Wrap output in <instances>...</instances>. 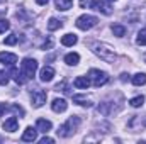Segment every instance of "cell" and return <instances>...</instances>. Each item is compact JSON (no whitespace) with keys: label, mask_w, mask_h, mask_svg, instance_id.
Here are the masks:
<instances>
[{"label":"cell","mask_w":146,"mask_h":144,"mask_svg":"<svg viewBox=\"0 0 146 144\" xmlns=\"http://www.w3.org/2000/svg\"><path fill=\"white\" fill-rule=\"evenodd\" d=\"M92 51H94L102 61H106V63H114V61L117 59L115 51H114L110 46L104 44V42H94V44H92Z\"/></svg>","instance_id":"6da1fadb"},{"label":"cell","mask_w":146,"mask_h":144,"mask_svg":"<svg viewBox=\"0 0 146 144\" xmlns=\"http://www.w3.org/2000/svg\"><path fill=\"white\" fill-rule=\"evenodd\" d=\"M80 126V117H70L65 124H61L60 126V129H58V136L60 137H70L75 134V131H76V127Z\"/></svg>","instance_id":"7a4b0ae2"},{"label":"cell","mask_w":146,"mask_h":144,"mask_svg":"<svg viewBox=\"0 0 146 144\" xmlns=\"http://www.w3.org/2000/svg\"><path fill=\"white\" fill-rule=\"evenodd\" d=\"M21 71L24 73V76H26L27 80H33V78L36 76V71H37V61L33 59V58L22 59V63H21Z\"/></svg>","instance_id":"3957f363"},{"label":"cell","mask_w":146,"mask_h":144,"mask_svg":"<svg viewBox=\"0 0 146 144\" xmlns=\"http://www.w3.org/2000/svg\"><path fill=\"white\" fill-rule=\"evenodd\" d=\"M97 22H99V19L95 17V15H88V14H83V15H80L78 19H76V27L78 29H82V31H88V29H92V27H95L97 26Z\"/></svg>","instance_id":"277c9868"},{"label":"cell","mask_w":146,"mask_h":144,"mask_svg":"<svg viewBox=\"0 0 146 144\" xmlns=\"http://www.w3.org/2000/svg\"><path fill=\"white\" fill-rule=\"evenodd\" d=\"M88 78H90V83L94 85V87H102V85H106L107 81H109V76H107V73L106 71H100V70H95V68H92L90 71H88Z\"/></svg>","instance_id":"5b68a950"},{"label":"cell","mask_w":146,"mask_h":144,"mask_svg":"<svg viewBox=\"0 0 146 144\" xmlns=\"http://www.w3.org/2000/svg\"><path fill=\"white\" fill-rule=\"evenodd\" d=\"M46 92H42V90H34L33 93H31V102H33V105L36 108L42 107L44 104H46Z\"/></svg>","instance_id":"8992f818"},{"label":"cell","mask_w":146,"mask_h":144,"mask_svg":"<svg viewBox=\"0 0 146 144\" xmlns=\"http://www.w3.org/2000/svg\"><path fill=\"white\" fill-rule=\"evenodd\" d=\"M90 7L94 9V10H97V12H102V14H106V15H110V7L106 3V0H92L90 2Z\"/></svg>","instance_id":"52a82bcc"},{"label":"cell","mask_w":146,"mask_h":144,"mask_svg":"<svg viewBox=\"0 0 146 144\" xmlns=\"http://www.w3.org/2000/svg\"><path fill=\"white\" fill-rule=\"evenodd\" d=\"M37 132H39V131H37L36 127H31V126L26 127V131H24V134H22V141H24V143H34L37 139Z\"/></svg>","instance_id":"ba28073f"},{"label":"cell","mask_w":146,"mask_h":144,"mask_svg":"<svg viewBox=\"0 0 146 144\" xmlns=\"http://www.w3.org/2000/svg\"><path fill=\"white\" fill-rule=\"evenodd\" d=\"M51 108H53V112L61 114V112H65V110L68 108V104H66L65 98H54L53 104H51Z\"/></svg>","instance_id":"9c48e42d"},{"label":"cell","mask_w":146,"mask_h":144,"mask_svg":"<svg viewBox=\"0 0 146 144\" xmlns=\"http://www.w3.org/2000/svg\"><path fill=\"white\" fill-rule=\"evenodd\" d=\"M73 87L78 88V90H87L90 87V78L88 76H76L75 81H73Z\"/></svg>","instance_id":"30bf717a"},{"label":"cell","mask_w":146,"mask_h":144,"mask_svg":"<svg viewBox=\"0 0 146 144\" xmlns=\"http://www.w3.org/2000/svg\"><path fill=\"white\" fill-rule=\"evenodd\" d=\"M17 127H19L17 117H9V119L3 122V131H7V132H15Z\"/></svg>","instance_id":"8fae6325"},{"label":"cell","mask_w":146,"mask_h":144,"mask_svg":"<svg viewBox=\"0 0 146 144\" xmlns=\"http://www.w3.org/2000/svg\"><path fill=\"white\" fill-rule=\"evenodd\" d=\"M0 61L7 66H14L17 63V56L12 53H0Z\"/></svg>","instance_id":"7c38bea8"},{"label":"cell","mask_w":146,"mask_h":144,"mask_svg":"<svg viewBox=\"0 0 146 144\" xmlns=\"http://www.w3.org/2000/svg\"><path fill=\"white\" fill-rule=\"evenodd\" d=\"M53 76H54V70H53L51 66H44V68L41 70V73H39V78H41V81H44V83L51 81Z\"/></svg>","instance_id":"4fadbf2b"},{"label":"cell","mask_w":146,"mask_h":144,"mask_svg":"<svg viewBox=\"0 0 146 144\" xmlns=\"http://www.w3.org/2000/svg\"><path fill=\"white\" fill-rule=\"evenodd\" d=\"M51 127H53V124L49 122V120H46V119H37L36 122V129L39 132H48V131H51Z\"/></svg>","instance_id":"5bb4252c"},{"label":"cell","mask_w":146,"mask_h":144,"mask_svg":"<svg viewBox=\"0 0 146 144\" xmlns=\"http://www.w3.org/2000/svg\"><path fill=\"white\" fill-rule=\"evenodd\" d=\"M78 61H80V54H78V53H68V54L65 56V63H66L68 66H76Z\"/></svg>","instance_id":"9a60e30c"},{"label":"cell","mask_w":146,"mask_h":144,"mask_svg":"<svg viewBox=\"0 0 146 144\" xmlns=\"http://www.w3.org/2000/svg\"><path fill=\"white\" fill-rule=\"evenodd\" d=\"M131 81H133V85H136V87L146 85V73H136V75L131 78Z\"/></svg>","instance_id":"2e32d148"},{"label":"cell","mask_w":146,"mask_h":144,"mask_svg":"<svg viewBox=\"0 0 146 144\" xmlns=\"http://www.w3.org/2000/svg\"><path fill=\"white\" fill-rule=\"evenodd\" d=\"M78 42V37L75 36V34H65V36L61 37V44L63 46H75Z\"/></svg>","instance_id":"e0dca14e"},{"label":"cell","mask_w":146,"mask_h":144,"mask_svg":"<svg viewBox=\"0 0 146 144\" xmlns=\"http://www.w3.org/2000/svg\"><path fill=\"white\" fill-rule=\"evenodd\" d=\"M73 102L78 104V105H83V107H90V105H92L90 98H87L85 95H75V97H73Z\"/></svg>","instance_id":"ac0fdd59"},{"label":"cell","mask_w":146,"mask_h":144,"mask_svg":"<svg viewBox=\"0 0 146 144\" xmlns=\"http://www.w3.org/2000/svg\"><path fill=\"white\" fill-rule=\"evenodd\" d=\"M54 3H56L58 10H68V9H72L73 0H54Z\"/></svg>","instance_id":"d6986e66"},{"label":"cell","mask_w":146,"mask_h":144,"mask_svg":"<svg viewBox=\"0 0 146 144\" xmlns=\"http://www.w3.org/2000/svg\"><path fill=\"white\" fill-rule=\"evenodd\" d=\"M61 26H63V22L58 20V19H54V17H51V19L48 20V31H56V29H60Z\"/></svg>","instance_id":"ffe728a7"},{"label":"cell","mask_w":146,"mask_h":144,"mask_svg":"<svg viewBox=\"0 0 146 144\" xmlns=\"http://www.w3.org/2000/svg\"><path fill=\"white\" fill-rule=\"evenodd\" d=\"M143 104H145V97H143V95H138V97H134V98H131V100H129V105H131V107H134V108L141 107Z\"/></svg>","instance_id":"44dd1931"},{"label":"cell","mask_w":146,"mask_h":144,"mask_svg":"<svg viewBox=\"0 0 146 144\" xmlns=\"http://www.w3.org/2000/svg\"><path fill=\"white\" fill-rule=\"evenodd\" d=\"M112 32H114V36L122 37L124 34H126V27L121 26V24H114V26H112Z\"/></svg>","instance_id":"7402d4cb"},{"label":"cell","mask_w":146,"mask_h":144,"mask_svg":"<svg viewBox=\"0 0 146 144\" xmlns=\"http://www.w3.org/2000/svg\"><path fill=\"white\" fill-rule=\"evenodd\" d=\"M136 42H138L139 46H146V27H145V29H141V31L138 32Z\"/></svg>","instance_id":"603a6c76"},{"label":"cell","mask_w":146,"mask_h":144,"mask_svg":"<svg viewBox=\"0 0 146 144\" xmlns=\"http://www.w3.org/2000/svg\"><path fill=\"white\" fill-rule=\"evenodd\" d=\"M17 41H19V36H17V34H10V36H7L5 39H3V44L14 46V44H17Z\"/></svg>","instance_id":"cb8c5ba5"},{"label":"cell","mask_w":146,"mask_h":144,"mask_svg":"<svg viewBox=\"0 0 146 144\" xmlns=\"http://www.w3.org/2000/svg\"><path fill=\"white\" fill-rule=\"evenodd\" d=\"M10 29V22L7 19H0V34H3L5 31Z\"/></svg>","instance_id":"d4e9b609"},{"label":"cell","mask_w":146,"mask_h":144,"mask_svg":"<svg viewBox=\"0 0 146 144\" xmlns=\"http://www.w3.org/2000/svg\"><path fill=\"white\" fill-rule=\"evenodd\" d=\"M9 83V73L5 70H0V85H7Z\"/></svg>","instance_id":"484cf974"},{"label":"cell","mask_w":146,"mask_h":144,"mask_svg":"<svg viewBox=\"0 0 146 144\" xmlns=\"http://www.w3.org/2000/svg\"><path fill=\"white\" fill-rule=\"evenodd\" d=\"M56 92H65V93H70V90H68V87H66V83L63 81V83H60L58 87H56Z\"/></svg>","instance_id":"4316f807"},{"label":"cell","mask_w":146,"mask_h":144,"mask_svg":"<svg viewBox=\"0 0 146 144\" xmlns=\"http://www.w3.org/2000/svg\"><path fill=\"white\" fill-rule=\"evenodd\" d=\"M39 143H41V144H46V143H48V144H53V143H54V139H53V137H48V136H44V137H42Z\"/></svg>","instance_id":"83f0119b"},{"label":"cell","mask_w":146,"mask_h":144,"mask_svg":"<svg viewBox=\"0 0 146 144\" xmlns=\"http://www.w3.org/2000/svg\"><path fill=\"white\" fill-rule=\"evenodd\" d=\"M51 46H53V41H51V39H48V41H44L42 49H51Z\"/></svg>","instance_id":"f1b7e54d"},{"label":"cell","mask_w":146,"mask_h":144,"mask_svg":"<svg viewBox=\"0 0 146 144\" xmlns=\"http://www.w3.org/2000/svg\"><path fill=\"white\" fill-rule=\"evenodd\" d=\"M127 78H129V75H127V73H122V75H121V80H122V81H126Z\"/></svg>","instance_id":"f546056e"},{"label":"cell","mask_w":146,"mask_h":144,"mask_svg":"<svg viewBox=\"0 0 146 144\" xmlns=\"http://www.w3.org/2000/svg\"><path fill=\"white\" fill-rule=\"evenodd\" d=\"M36 3H37V5H46V3H48V0H36Z\"/></svg>","instance_id":"4dcf8cb0"},{"label":"cell","mask_w":146,"mask_h":144,"mask_svg":"<svg viewBox=\"0 0 146 144\" xmlns=\"http://www.w3.org/2000/svg\"><path fill=\"white\" fill-rule=\"evenodd\" d=\"M5 110H7V108H5V105H2V104H0V115H2Z\"/></svg>","instance_id":"1f68e13d"},{"label":"cell","mask_w":146,"mask_h":144,"mask_svg":"<svg viewBox=\"0 0 146 144\" xmlns=\"http://www.w3.org/2000/svg\"><path fill=\"white\" fill-rule=\"evenodd\" d=\"M141 126H143V127H146V117L143 119V120H141Z\"/></svg>","instance_id":"d6a6232c"},{"label":"cell","mask_w":146,"mask_h":144,"mask_svg":"<svg viewBox=\"0 0 146 144\" xmlns=\"http://www.w3.org/2000/svg\"><path fill=\"white\" fill-rule=\"evenodd\" d=\"M106 2H115V0H106Z\"/></svg>","instance_id":"836d02e7"},{"label":"cell","mask_w":146,"mask_h":144,"mask_svg":"<svg viewBox=\"0 0 146 144\" xmlns=\"http://www.w3.org/2000/svg\"><path fill=\"white\" fill-rule=\"evenodd\" d=\"M0 141H2V137H0Z\"/></svg>","instance_id":"e575fe53"}]
</instances>
